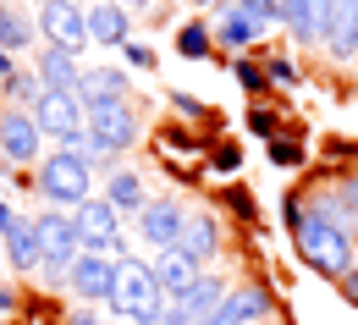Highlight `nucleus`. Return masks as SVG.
I'll return each instance as SVG.
<instances>
[{
    "label": "nucleus",
    "instance_id": "72a5a7b5",
    "mask_svg": "<svg viewBox=\"0 0 358 325\" xmlns=\"http://www.w3.org/2000/svg\"><path fill=\"white\" fill-rule=\"evenodd\" d=\"M348 292H353V298H358V265H353V270H348Z\"/></svg>",
    "mask_w": 358,
    "mask_h": 325
},
{
    "label": "nucleus",
    "instance_id": "c9c22d12",
    "mask_svg": "<svg viewBox=\"0 0 358 325\" xmlns=\"http://www.w3.org/2000/svg\"><path fill=\"white\" fill-rule=\"evenodd\" d=\"M348 193H353V221H358V182H353V187H348Z\"/></svg>",
    "mask_w": 358,
    "mask_h": 325
},
{
    "label": "nucleus",
    "instance_id": "a19ab883",
    "mask_svg": "<svg viewBox=\"0 0 358 325\" xmlns=\"http://www.w3.org/2000/svg\"><path fill=\"white\" fill-rule=\"evenodd\" d=\"M94 6H99V0H94Z\"/></svg>",
    "mask_w": 358,
    "mask_h": 325
},
{
    "label": "nucleus",
    "instance_id": "f257e3e1",
    "mask_svg": "<svg viewBox=\"0 0 358 325\" xmlns=\"http://www.w3.org/2000/svg\"><path fill=\"white\" fill-rule=\"evenodd\" d=\"M292 215V226H298V248H303V259H309L314 270H325V276H348L358 265L353 254V237L342 232V221H325V215H314V210H287Z\"/></svg>",
    "mask_w": 358,
    "mask_h": 325
},
{
    "label": "nucleus",
    "instance_id": "7ed1b4c3",
    "mask_svg": "<svg viewBox=\"0 0 358 325\" xmlns=\"http://www.w3.org/2000/svg\"><path fill=\"white\" fill-rule=\"evenodd\" d=\"M281 22V6L275 0H221V17L210 22V34H215V45L221 50H248L254 39H265L270 28Z\"/></svg>",
    "mask_w": 358,
    "mask_h": 325
},
{
    "label": "nucleus",
    "instance_id": "a878e982",
    "mask_svg": "<svg viewBox=\"0 0 358 325\" xmlns=\"http://www.w3.org/2000/svg\"><path fill=\"white\" fill-rule=\"evenodd\" d=\"M122 50H127V61H133V66H143V72H155V50H149V45H138V39H127Z\"/></svg>",
    "mask_w": 358,
    "mask_h": 325
},
{
    "label": "nucleus",
    "instance_id": "a211bd4d",
    "mask_svg": "<svg viewBox=\"0 0 358 325\" xmlns=\"http://www.w3.org/2000/svg\"><path fill=\"white\" fill-rule=\"evenodd\" d=\"M39 83L55 94H78L83 89V72H78V55L72 50H55L50 45L45 55H39Z\"/></svg>",
    "mask_w": 358,
    "mask_h": 325
},
{
    "label": "nucleus",
    "instance_id": "2f4dec72",
    "mask_svg": "<svg viewBox=\"0 0 358 325\" xmlns=\"http://www.w3.org/2000/svg\"><path fill=\"white\" fill-rule=\"evenodd\" d=\"M11 226H17V215H11V204H6V198H0V237L11 232Z\"/></svg>",
    "mask_w": 358,
    "mask_h": 325
},
{
    "label": "nucleus",
    "instance_id": "4468645a",
    "mask_svg": "<svg viewBox=\"0 0 358 325\" xmlns=\"http://www.w3.org/2000/svg\"><path fill=\"white\" fill-rule=\"evenodd\" d=\"M265 315H270V292L265 287H231L204 325H254V320H265Z\"/></svg>",
    "mask_w": 358,
    "mask_h": 325
},
{
    "label": "nucleus",
    "instance_id": "4c0bfd02",
    "mask_svg": "<svg viewBox=\"0 0 358 325\" xmlns=\"http://www.w3.org/2000/svg\"><path fill=\"white\" fill-rule=\"evenodd\" d=\"M193 6H221V0H193Z\"/></svg>",
    "mask_w": 358,
    "mask_h": 325
},
{
    "label": "nucleus",
    "instance_id": "58836bf2",
    "mask_svg": "<svg viewBox=\"0 0 358 325\" xmlns=\"http://www.w3.org/2000/svg\"><path fill=\"white\" fill-rule=\"evenodd\" d=\"M127 6H149V0H127Z\"/></svg>",
    "mask_w": 358,
    "mask_h": 325
},
{
    "label": "nucleus",
    "instance_id": "7c9ffc66",
    "mask_svg": "<svg viewBox=\"0 0 358 325\" xmlns=\"http://www.w3.org/2000/svg\"><path fill=\"white\" fill-rule=\"evenodd\" d=\"M171 105H177L182 116H199V99H187V94H171Z\"/></svg>",
    "mask_w": 358,
    "mask_h": 325
},
{
    "label": "nucleus",
    "instance_id": "b1692460",
    "mask_svg": "<svg viewBox=\"0 0 358 325\" xmlns=\"http://www.w3.org/2000/svg\"><path fill=\"white\" fill-rule=\"evenodd\" d=\"M83 105H94V99H127V78L116 72V66H99V72H83Z\"/></svg>",
    "mask_w": 358,
    "mask_h": 325
},
{
    "label": "nucleus",
    "instance_id": "c85d7f7f",
    "mask_svg": "<svg viewBox=\"0 0 358 325\" xmlns=\"http://www.w3.org/2000/svg\"><path fill=\"white\" fill-rule=\"evenodd\" d=\"M270 154H275L281 166H292V160H298V149H292V143H270Z\"/></svg>",
    "mask_w": 358,
    "mask_h": 325
},
{
    "label": "nucleus",
    "instance_id": "ea45409f",
    "mask_svg": "<svg viewBox=\"0 0 358 325\" xmlns=\"http://www.w3.org/2000/svg\"><path fill=\"white\" fill-rule=\"evenodd\" d=\"M0 6H6V0H0Z\"/></svg>",
    "mask_w": 358,
    "mask_h": 325
},
{
    "label": "nucleus",
    "instance_id": "ddd939ff",
    "mask_svg": "<svg viewBox=\"0 0 358 325\" xmlns=\"http://www.w3.org/2000/svg\"><path fill=\"white\" fill-rule=\"evenodd\" d=\"M39 122H34V110H6L0 116V149H6V160L11 166H22V160H39Z\"/></svg>",
    "mask_w": 358,
    "mask_h": 325
},
{
    "label": "nucleus",
    "instance_id": "2eb2a0df",
    "mask_svg": "<svg viewBox=\"0 0 358 325\" xmlns=\"http://www.w3.org/2000/svg\"><path fill=\"white\" fill-rule=\"evenodd\" d=\"M281 6V22L292 28L298 45H325V17H331V0H275Z\"/></svg>",
    "mask_w": 358,
    "mask_h": 325
},
{
    "label": "nucleus",
    "instance_id": "6ab92c4d",
    "mask_svg": "<svg viewBox=\"0 0 358 325\" xmlns=\"http://www.w3.org/2000/svg\"><path fill=\"white\" fill-rule=\"evenodd\" d=\"M177 248H187L199 265H210V259L221 254V226H215V215H204V210L187 215V221H182V243H177Z\"/></svg>",
    "mask_w": 358,
    "mask_h": 325
},
{
    "label": "nucleus",
    "instance_id": "4be33fe9",
    "mask_svg": "<svg viewBox=\"0 0 358 325\" xmlns=\"http://www.w3.org/2000/svg\"><path fill=\"white\" fill-rule=\"evenodd\" d=\"M34 34H39V22H28L17 6H0V50H6V55H17L22 45H34Z\"/></svg>",
    "mask_w": 358,
    "mask_h": 325
},
{
    "label": "nucleus",
    "instance_id": "412c9836",
    "mask_svg": "<svg viewBox=\"0 0 358 325\" xmlns=\"http://www.w3.org/2000/svg\"><path fill=\"white\" fill-rule=\"evenodd\" d=\"M6 254H11V270H39V237H34V221L17 215V226L6 232Z\"/></svg>",
    "mask_w": 358,
    "mask_h": 325
},
{
    "label": "nucleus",
    "instance_id": "473e14b6",
    "mask_svg": "<svg viewBox=\"0 0 358 325\" xmlns=\"http://www.w3.org/2000/svg\"><path fill=\"white\" fill-rule=\"evenodd\" d=\"M11 78H17V66H11V55L0 50V83H11Z\"/></svg>",
    "mask_w": 358,
    "mask_h": 325
},
{
    "label": "nucleus",
    "instance_id": "39448f33",
    "mask_svg": "<svg viewBox=\"0 0 358 325\" xmlns=\"http://www.w3.org/2000/svg\"><path fill=\"white\" fill-rule=\"evenodd\" d=\"M34 122H39V133L55 143H72L78 133H89V105H83V94H55L45 89V99L34 105Z\"/></svg>",
    "mask_w": 358,
    "mask_h": 325
},
{
    "label": "nucleus",
    "instance_id": "aec40b11",
    "mask_svg": "<svg viewBox=\"0 0 358 325\" xmlns=\"http://www.w3.org/2000/svg\"><path fill=\"white\" fill-rule=\"evenodd\" d=\"M89 45H127V11L99 0L89 11Z\"/></svg>",
    "mask_w": 358,
    "mask_h": 325
},
{
    "label": "nucleus",
    "instance_id": "c756f323",
    "mask_svg": "<svg viewBox=\"0 0 358 325\" xmlns=\"http://www.w3.org/2000/svg\"><path fill=\"white\" fill-rule=\"evenodd\" d=\"M265 72H270V78H281V83H292V78H298V72H292V66H287V61H270Z\"/></svg>",
    "mask_w": 358,
    "mask_h": 325
},
{
    "label": "nucleus",
    "instance_id": "9d476101",
    "mask_svg": "<svg viewBox=\"0 0 358 325\" xmlns=\"http://www.w3.org/2000/svg\"><path fill=\"white\" fill-rule=\"evenodd\" d=\"M66 287H72L83 303H110V292H116V259L83 248V254H78V265L66 270Z\"/></svg>",
    "mask_w": 358,
    "mask_h": 325
},
{
    "label": "nucleus",
    "instance_id": "6e6552de",
    "mask_svg": "<svg viewBox=\"0 0 358 325\" xmlns=\"http://www.w3.org/2000/svg\"><path fill=\"white\" fill-rule=\"evenodd\" d=\"M39 34H45L55 50H78L89 45V11L78 6V0H45V11H39Z\"/></svg>",
    "mask_w": 358,
    "mask_h": 325
},
{
    "label": "nucleus",
    "instance_id": "0eeeda50",
    "mask_svg": "<svg viewBox=\"0 0 358 325\" xmlns=\"http://www.w3.org/2000/svg\"><path fill=\"white\" fill-rule=\"evenodd\" d=\"M89 138L105 149V154H116V149H133L138 138V110L127 99H94L89 105Z\"/></svg>",
    "mask_w": 358,
    "mask_h": 325
},
{
    "label": "nucleus",
    "instance_id": "20e7f679",
    "mask_svg": "<svg viewBox=\"0 0 358 325\" xmlns=\"http://www.w3.org/2000/svg\"><path fill=\"white\" fill-rule=\"evenodd\" d=\"M34 237H39V270L45 276H66L83 254V237L72 226V215H34Z\"/></svg>",
    "mask_w": 358,
    "mask_h": 325
},
{
    "label": "nucleus",
    "instance_id": "9b49d317",
    "mask_svg": "<svg viewBox=\"0 0 358 325\" xmlns=\"http://www.w3.org/2000/svg\"><path fill=\"white\" fill-rule=\"evenodd\" d=\"M226 292H231V287H226L221 276H199V281H187L177 298H166V315H177L182 325H204Z\"/></svg>",
    "mask_w": 358,
    "mask_h": 325
},
{
    "label": "nucleus",
    "instance_id": "dca6fc26",
    "mask_svg": "<svg viewBox=\"0 0 358 325\" xmlns=\"http://www.w3.org/2000/svg\"><path fill=\"white\" fill-rule=\"evenodd\" d=\"M325 50L336 61H353L358 55V0H331V17H325Z\"/></svg>",
    "mask_w": 358,
    "mask_h": 325
},
{
    "label": "nucleus",
    "instance_id": "f704fd0d",
    "mask_svg": "<svg viewBox=\"0 0 358 325\" xmlns=\"http://www.w3.org/2000/svg\"><path fill=\"white\" fill-rule=\"evenodd\" d=\"M149 325H182V320H177V315H160V320H149Z\"/></svg>",
    "mask_w": 358,
    "mask_h": 325
},
{
    "label": "nucleus",
    "instance_id": "cd10ccee",
    "mask_svg": "<svg viewBox=\"0 0 358 325\" xmlns=\"http://www.w3.org/2000/svg\"><path fill=\"white\" fill-rule=\"evenodd\" d=\"M66 325H99V315L83 303V309H72V315H66Z\"/></svg>",
    "mask_w": 358,
    "mask_h": 325
},
{
    "label": "nucleus",
    "instance_id": "393cba45",
    "mask_svg": "<svg viewBox=\"0 0 358 325\" xmlns=\"http://www.w3.org/2000/svg\"><path fill=\"white\" fill-rule=\"evenodd\" d=\"M210 45H215L210 22H182V28H177V50H182V55H210Z\"/></svg>",
    "mask_w": 358,
    "mask_h": 325
},
{
    "label": "nucleus",
    "instance_id": "1a4fd4ad",
    "mask_svg": "<svg viewBox=\"0 0 358 325\" xmlns=\"http://www.w3.org/2000/svg\"><path fill=\"white\" fill-rule=\"evenodd\" d=\"M72 226H78V237H83V248H94V254H110V248L122 243V215H116L110 198L78 204V210H72ZM110 259H116V254H110Z\"/></svg>",
    "mask_w": 358,
    "mask_h": 325
},
{
    "label": "nucleus",
    "instance_id": "423d86ee",
    "mask_svg": "<svg viewBox=\"0 0 358 325\" xmlns=\"http://www.w3.org/2000/svg\"><path fill=\"white\" fill-rule=\"evenodd\" d=\"M39 187L50 204H89V166L66 149H55L50 160H39Z\"/></svg>",
    "mask_w": 358,
    "mask_h": 325
},
{
    "label": "nucleus",
    "instance_id": "f03ea898",
    "mask_svg": "<svg viewBox=\"0 0 358 325\" xmlns=\"http://www.w3.org/2000/svg\"><path fill=\"white\" fill-rule=\"evenodd\" d=\"M110 315L127 320V325H149V320L166 315V287L155 281V265H143V259H116Z\"/></svg>",
    "mask_w": 358,
    "mask_h": 325
},
{
    "label": "nucleus",
    "instance_id": "f8f14e48",
    "mask_svg": "<svg viewBox=\"0 0 358 325\" xmlns=\"http://www.w3.org/2000/svg\"><path fill=\"white\" fill-rule=\"evenodd\" d=\"M182 221H187L182 204H171V198H149L143 215H138V232H143L149 248H177V243H182Z\"/></svg>",
    "mask_w": 358,
    "mask_h": 325
},
{
    "label": "nucleus",
    "instance_id": "5701e85b",
    "mask_svg": "<svg viewBox=\"0 0 358 325\" xmlns=\"http://www.w3.org/2000/svg\"><path fill=\"white\" fill-rule=\"evenodd\" d=\"M105 198L116 204V215H143V204H149V198H143V182H138L133 171H116L110 187H105Z\"/></svg>",
    "mask_w": 358,
    "mask_h": 325
},
{
    "label": "nucleus",
    "instance_id": "e433bc0d",
    "mask_svg": "<svg viewBox=\"0 0 358 325\" xmlns=\"http://www.w3.org/2000/svg\"><path fill=\"white\" fill-rule=\"evenodd\" d=\"M6 309H11V292H0V315H6Z\"/></svg>",
    "mask_w": 358,
    "mask_h": 325
},
{
    "label": "nucleus",
    "instance_id": "bb28decb",
    "mask_svg": "<svg viewBox=\"0 0 358 325\" xmlns=\"http://www.w3.org/2000/svg\"><path fill=\"white\" fill-rule=\"evenodd\" d=\"M237 78H243V89H265V66H248V61H237Z\"/></svg>",
    "mask_w": 358,
    "mask_h": 325
},
{
    "label": "nucleus",
    "instance_id": "f3484780",
    "mask_svg": "<svg viewBox=\"0 0 358 325\" xmlns=\"http://www.w3.org/2000/svg\"><path fill=\"white\" fill-rule=\"evenodd\" d=\"M204 276V265L187 254V248H160V259H155V281L166 287V298H177L187 281H199Z\"/></svg>",
    "mask_w": 358,
    "mask_h": 325
}]
</instances>
